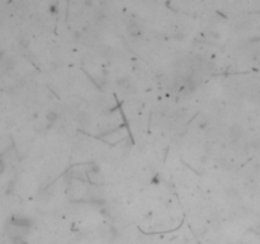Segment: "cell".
<instances>
[{
	"instance_id": "cell-1",
	"label": "cell",
	"mask_w": 260,
	"mask_h": 244,
	"mask_svg": "<svg viewBox=\"0 0 260 244\" xmlns=\"http://www.w3.org/2000/svg\"><path fill=\"white\" fill-rule=\"evenodd\" d=\"M76 121L80 126H83V127H86L91 123V117L89 113L86 112H79L77 115H76Z\"/></svg>"
},
{
	"instance_id": "cell-2",
	"label": "cell",
	"mask_w": 260,
	"mask_h": 244,
	"mask_svg": "<svg viewBox=\"0 0 260 244\" xmlns=\"http://www.w3.org/2000/svg\"><path fill=\"white\" fill-rule=\"evenodd\" d=\"M12 221H13V225L19 226V227H28L30 225V221L24 218H13Z\"/></svg>"
},
{
	"instance_id": "cell-3",
	"label": "cell",
	"mask_w": 260,
	"mask_h": 244,
	"mask_svg": "<svg viewBox=\"0 0 260 244\" xmlns=\"http://www.w3.org/2000/svg\"><path fill=\"white\" fill-rule=\"evenodd\" d=\"M128 29H129V32L131 33H133V35H140V28H138V26H137V23L135 22V21H131L128 23Z\"/></svg>"
},
{
	"instance_id": "cell-4",
	"label": "cell",
	"mask_w": 260,
	"mask_h": 244,
	"mask_svg": "<svg viewBox=\"0 0 260 244\" xmlns=\"http://www.w3.org/2000/svg\"><path fill=\"white\" fill-rule=\"evenodd\" d=\"M241 132H242V130L239 126H232V128H231V137L232 139H239L241 136Z\"/></svg>"
},
{
	"instance_id": "cell-5",
	"label": "cell",
	"mask_w": 260,
	"mask_h": 244,
	"mask_svg": "<svg viewBox=\"0 0 260 244\" xmlns=\"http://www.w3.org/2000/svg\"><path fill=\"white\" fill-rule=\"evenodd\" d=\"M14 65H15V62H14L13 59H7V61H4V68H5V70H12L14 68Z\"/></svg>"
},
{
	"instance_id": "cell-6",
	"label": "cell",
	"mask_w": 260,
	"mask_h": 244,
	"mask_svg": "<svg viewBox=\"0 0 260 244\" xmlns=\"http://www.w3.org/2000/svg\"><path fill=\"white\" fill-rule=\"evenodd\" d=\"M47 120L50 121V122H56L57 120H58V113H56V112H50L47 115Z\"/></svg>"
},
{
	"instance_id": "cell-7",
	"label": "cell",
	"mask_w": 260,
	"mask_h": 244,
	"mask_svg": "<svg viewBox=\"0 0 260 244\" xmlns=\"http://www.w3.org/2000/svg\"><path fill=\"white\" fill-rule=\"evenodd\" d=\"M19 45H21L22 47H27V46H28V41L23 38V40H21V41H19Z\"/></svg>"
},
{
	"instance_id": "cell-8",
	"label": "cell",
	"mask_w": 260,
	"mask_h": 244,
	"mask_svg": "<svg viewBox=\"0 0 260 244\" xmlns=\"http://www.w3.org/2000/svg\"><path fill=\"white\" fill-rule=\"evenodd\" d=\"M4 168H5V165H4V163H3V160H2V159H0V173H3Z\"/></svg>"
},
{
	"instance_id": "cell-9",
	"label": "cell",
	"mask_w": 260,
	"mask_h": 244,
	"mask_svg": "<svg viewBox=\"0 0 260 244\" xmlns=\"http://www.w3.org/2000/svg\"><path fill=\"white\" fill-rule=\"evenodd\" d=\"M2 57H3V52H0V61H2Z\"/></svg>"
}]
</instances>
